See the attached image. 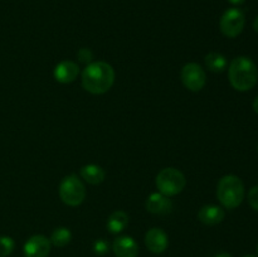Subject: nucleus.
<instances>
[{
    "label": "nucleus",
    "instance_id": "1",
    "mask_svg": "<svg viewBox=\"0 0 258 257\" xmlns=\"http://www.w3.org/2000/svg\"><path fill=\"white\" fill-rule=\"evenodd\" d=\"M81 76L83 88L92 95L106 93L115 82V71L112 66L103 60L88 63Z\"/></svg>",
    "mask_w": 258,
    "mask_h": 257
},
{
    "label": "nucleus",
    "instance_id": "2",
    "mask_svg": "<svg viewBox=\"0 0 258 257\" xmlns=\"http://www.w3.org/2000/svg\"><path fill=\"white\" fill-rule=\"evenodd\" d=\"M258 70L253 60L244 55L234 58L228 67V80L232 87L239 92L252 90L257 83Z\"/></svg>",
    "mask_w": 258,
    "mask_h": 257
},
{
    "label": "nucleus",
    "instance_id": "3",
    "mask_svg": "<svg viewBox=\"0 0 258 257\" xmlns=\"http://www.w3.org/2000/svg\"><path fill=\"white\" fill-rule=\"evenodd\" d=\"M217 198L227 209L239 207L244 198L243 181L233 174L222 176L217 185Z\"/></svg>",
    "mask_w": 258,
    "mask_h": 257
},
{
    "label": "nucleus",
    "instance_id": "4",
    "mask_svg": "<svg viewBox=\"0 0 258 257\" xmlns=\"http://www.w3.org/2000/svg\"><path fill=\"white\" fill-rule=\"evenodd\" d=\"M156 188L166 197H174L185 188V176L175 168H165L156 175Z\"/></svg>",
    "mask_w": 258,
    "mask_h": 257
},
{
    "label": "nucleus",
    "instance_id": "5",
    "mask_svg": "<svg viewBox=\"0 0 258 257\" xmlns=\"http://www.w3.org/2000/svg\"><path fill=\"white\" fill-rule=\"evenodd\" d=\"M60 199L64 204L70 207H77L83 203L86 198V188L82 180L75 174L64 176L58 189Z\"/></svg>",
    "mask_w": 258,
    "mask_h": 257
},
{
    "label": "nucleus",
    "instance_id": "6",
    "mask_svg": "<svg viewBox=\"0 0 258 257\" xmlns=\"http://www.w3.org/2000/svg\"><path fill=\"white\" fill-rule=\"evenodd\" d=\"M244 14L238 8H231L223 13L219 22V29L223 35L228 38H236L242 33L244 28Z\"/></svg>",
    "mask_w": 258,
    "mask_h": 257
},
{
    "label": "nucleus",
    "instance_id": "7",
    "mask_svg": "<svg viewBox=\"0 0 258 257\" xmlns=\"http://www.w3.org/2000/svg\"><path fill=\"white\" fill-rule=\"evenodd\" d=\"M180 78L185 88H188L189 91H193V92L203 90L207 83L206 72L198 63L194 62L184 65V67L181 68Z\"/></svg>",
    "mask_w": 258,
    "mask_h": 257
},
{
    "label": "nucleus",
    "instance_id": "8",
    "mask_svg": "<svg viewBox=\"0 0 258 257\" xmlns=\"http://www.w3.org/2000/svg\"><path fill=\"white\" fill-rule=\"evenodd\" d=\"M50 247L52 243L47 237L43 234H34L24 243L23 252L25 257H48Z\"/></svg>",
    "mask_w": 258,
    "mask_h": 257
},
{
    "label": "nucleus",
    "instance_id": "9",
    "mask_svg": "<svg viewBox=\"0 0 258 257\" xmlns=\"http://www.w3.org/2000/svg\"><path fill=\"white\" fill-rule=\"evenodd\" d=\"M146 248L153 253H163L169 246L168 234L161 228H151L145 234Z\"/></svg>",
    "mask_w": 258,
    "mask_h": 257
},
{
    "label": "nucleus",
    "instance_id": "10",
    "mask_svg": "<svg viewBox=\"0 0 258 257\" xmlns=\"http://www.w3.org/2000/svg\"><path fill=\"white\" fill-rule=\"evenodd\" d=\"M145 207L146 211L153 214H168L173 211V202L170 201V197L155 191L146 198Z\"/></svg>",
    "mask_w": 258,
    "mask_h": 257
},
{
    "label": "nucleus",
    "instance_id": "11",
    "mask_svg": "<svg viewBox=\"0 0 258 257\" xmlns=\"http://www.w3.org/2000/svg\"><path fill=\"white\" fill-rule=\"evenodd\" d=\"M78 75H80V67L77 63L72 60H62L55 66L53 71L55 81L63 85L72 83L78 77Z\"/></svg>",
    "mask_w": 258,
    "mask_h": 257
},
{
    "label": "nucleus",
    "instance_id": "12",
    "mask_svg": "<svg viewBox=\"0 0 258 257\" xmlns=\"http://www.w3.org/2000/svg\"><path fill=\"white\" fill-rule=\"evenodd\" d=\"M112 251L116 257H138L139 244L130 236H120L113 241Z\"/></svg>",
    "mask_w": 258,
    "mask_h": 257
},
{
    "label": "nucleus",
    "instance_id": "13",
    "mask_svg": "<svg viewBox=\"0 0 258 257\" xmlns=\"http://www.w3.org/2000/svg\"><path fill=\"white\" fill-rule=\"evenodd\" d=\"M226 217L223 209L214 204H207L203 206L198 212V219L206 226H216L221 223Z\"/></svg>",
    "mask_w": 258,
    "mask_h": 257
},
{
    "label": "nucleus",
    "instance_id": "14",
    "mask_svg": "<svg viewBox=\"0 0 258 257\" xmlns=\"http://www.w3.org/2000/svg\"><path fill=\"white\" fill-rule=\"evenodd\" d=\"M80 174L82 179H85V181L92 184V185L101 184L106 178L105 170L97 164H87V165L82 166Z\"/></svg>",
    "mask_w": 258,
    "mask_h": 257
},
{
    "label": "nucleus",
    "instance_id": "15",
    "mask_svg": "<svg viewBox=\"0 0 258 257\" xmlns=\"http://www.w3.org/2000/svg\"><path fill=\"white\" fill-rule=\"evenodd\" d=\"M128 216L123 211H115L107 219V229L113 234H118L127 227Z\"/></svg>",
    "mask_w": 258,
    "mask_h": 257
},
{
    "label": "nucleus",
    "instance_id": "16",
    "mask_svg": "<svg viewBox=\"0 0 258 257\" xmlns=\"http://www.w3.org/2000/svg\"><path fill=\"white\" fill-rule=\"evenodd\" d=\"M204 63H206V67L208 68L209 71L216 73L223 72L227 68V66H228L227 58L224 57L222 53L218 52L208 53V54L206 55V58H204Z\"/></svg>",
    "mask_w": 258,
    "mask_h": 257
},
{
    "label": "nucleus",
    "instance_id": "17",
    "mask_svg": "<svg viewBox=\"0 0 258 257\" xmlns=\"http://www.w3.org/2000/svg\"><path fill=\"white\" fill-rule=\"evenodd\" d=\"M72 239V232L67 227H58L52 232L50 236V243L55 247H64Z\"/></svg>",
    "mask_w": 258,
    "mask_h": 257
},
{
    "label": "nucleus",
    "instance_id": "18",
    "mask_svg": "<svg viewBox=\"0 0 258 257\" xmlns=\"http://www.w3.org/2000/svg\"><path fill=\"white\" fill-rule=\"evenodd\" d=\"M15 248V242L9 236H0V257H8Z\"/></svg>",
    "mask_w": 258,
    "mask_h": 257
},
{
    "label": "nucleus",
    "instance_id": "19",
    "mask_svg": "<svg viewBox=\"0 0 258 257\" xmlns=\"http://www.w3.org/2000/svg\"><path fill=\"white\" fill-rule=\"evenodd\" d=\"M110 251V244L106 239L100 238V239H96L95 243H93V252L98 256H103L106 254L107 252Z\"/></svg>",
    "mask_w": 258,
    "mask_h": 257
},
{
    "label": "nucleus",
    "instance_id": "20",
    "mask_svg": "<svg viewBox=\"0 0 258 257\" xmlns=\"http://www.w3.org/2000/svg\"><path fill=\"white\" fill-rule=\"evenodd\" d=\"M247 199H248V203L254 211L258 212V185L252 186L248 191V196H247Z\"/></svg>",
    "mask_w": 258,
    "mask_h": 257
},
{
    "label": "nucleus",
    "instance_id": "21",
    "mask_svg": "<svg viewBox=\"0 0 258 257\" xmlns=\"http://www.w3.org/2000/svg\"><path fill=\"white\" fill-rule=\"evenodd\" d=\"M77 57L80 62L88 65V63H91V60H92L93 54L88 48H81V49L77 52Z\"/></svg>",
    "mask_w": 258,
    "mask_h": 257
},
{
    "label": "nucleus",
    "instance_id": "22",
    "mask_svg": "<svg viewBox=\"0 0 258 257\" xmlns=\"http://www.w3.org/2000/svg\"><path fill=\"white\" fill-rule=\"evenodd\" d=\"M252 107H253V111L258 115V96L256 98H254L253 103H252Z\"/></svg>",
    "mask_w": 258,
    "mask_h": 257
},
{
    "label": "nucleus",
    "instance_id": "23",
    "mask_svg": "<svg viewBox=\"0 0 258 257\" xmlns=\"http://www.w3.org/2000/svg\"><path fill=\"white\" fill-rule=\"evenodd\" d=\"M228 2L233 5H241V4H243L246 0H228Z\"/></svg>",
    "mask_w": 258,
    "mask_h": 257
},
{
    "label": "nucleus",
    "instance_id": "24",
    "mask_svg": "<svg viewBox=\"0 0 258 257\" xmlns=\"http://www.w3.org/2000/svg\"><path fill=\"white\" fill-rule=\"evenodd\" d=\"M253 29L258 33V15H257L256 19H254V22H253Z\"/></svg>",
    "mask_w": 258,
    "mask_h": 257
},
{
    "label": "nucleus",
    "instance_id": "25",
    "mask_svg": "<svg viewBox=\"0 0 258 257\" xmlns=\"http://www.w3.org/2000/svg\"><path fill=\"white\" fill-rule=\"evenodd\" d=\"M216 257H233V256H232V254H229V253H227V252H224V253L217 254Z\"/></svg>",
    "mask_w": 258,
    "mask_h": 257
},
{
    "label": "nucleus",
    "instance_id": "26",
    "mask_svg": "<svg viewBox=\"0 0 258 257\" xmlns=\"http://www.w3.org/2000/svg\"><path fill=\"white\" fill-rule=\"evenodd\" d=\"M243 257H257V256H254V254H246V256Z\"/></svg>",
    "mask_w": 258,
    "mask_h": 257
},
{
    "label": "nucleus",
    "instance_id": "27",
    "mask_svg": "<svg viewBox=\"0 0 258 257\" xmlns=\"http://www.w3.org/2000/svg\"><path fill=\"white\" fill-rule=\"evenodd\" d=\"M257 252H258V246H257Z\"/></svg>",
    "mask_w": 258,
    "mask_h": 257
}]
</instances>
